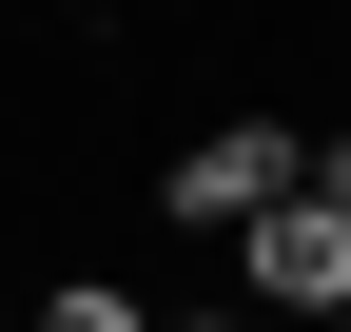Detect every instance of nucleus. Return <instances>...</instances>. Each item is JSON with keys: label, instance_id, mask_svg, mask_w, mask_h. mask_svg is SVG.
I'll list each match as a JSON object with an SVG mask.
<instances>
[{"label": "nucleus", "instance_id": "3", "mask_svg": "<svg viewBox=\"0 0 351 332\" xmlns=\"http://www.w3.org/2000/svg\"><path fill=\"white\" fill-rule=\"evenodd\" d=\"M39 332H156L137 294H39Z\"/></svg>", "mask_w": 351, "mask_h": 332}, {"label": "nucleus", "instance_id": "4", "mask_svg": "<svg viewBox=\"0 0 351 332\" xmlns=\"http://www.w3.org/2000/svg\"><path fill=\"white\" fill-rule=\"evenodd\" d=\"M313 215H351V137H313Z\"/></svg>", "mask_w": 351, "mask_h": 332}, {"label": "nucleus", "instance_id": "1", "mask_svg": "<svg viewBox=\"0 0 351 332\" xmlns=\"http://www.w3.org/2000/svg\"><path fill=\"white\" fill-rule=\"evenodd\" d=\"M293 176H313V137H293V117H215V137H176V176H156V215H176V235H215V254H234V235L274 215Z\"/></svg>", "mask_w": 351, "mask_h": 332}, {"label": "nucleus", "instance_id": "6", "mask_svg": "<svg viewBox=\"0 0 351 332\" xmlns=\"http://www.w3.org/2000/svg\"><path fill=\"white\" fill-rule=\"evenodd\" d=\"M332 332H351V313H332Z\"/></svg>", "mask_w": 351, "mask_h": 332}, {"label": "nucleus", "instance_id": "2", "mask_svg": "<svg viewBox=\"0 0 351 332\" xmlns=\"http://www.w3.org/2000/svg\"><path fill=\"white\" fill-rule=\"evenodd\" d=\"M234 294H254V332H332L351 313V215H313V176L234 235Z\"/></svg>", "mask_w": 351, "mask_h": 332}, {"label": "nucleus", "instance_id": "5", "mask_svg": "<svg viewBox=\"0 0 351 332\" xmlns=\"http://www.w3.org/2000/svg\"><path fill=\"white\" fill-rule=\"evenodd\" d=\"M156 332H254V313H156Z\"/></svg>", "mask_w": 351, "mask_h": 332}]
</instances>
